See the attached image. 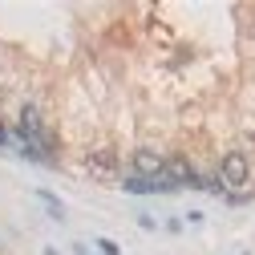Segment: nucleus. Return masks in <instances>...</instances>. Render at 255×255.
Returning a JSON list of instances; mask_svg holds the SVG:
<instances>
[{"label":"nucleus","instance_id":"1","mask_svg":"<svg viewBox=\"0 0 255 255\" xmlns=\"http://www.w3.org/2000/svg\"><path fill=\"white\" fill-rule=\"evenodd\" d=\"M247 174H251V166H247V158H243L239 150L223 154V162H219V178H223V186H243Z\"/></svg>","mask_w":255,"mask_h":255},{"label":"nucleus","instance_id":"2","mask_svg":"<svg viewBox=\"0 0 255 255\" xmlns=\"http://www.w3.org/2000/svg\"><path fill=\"white\" fill-rule=\"evenodd\" d=\"M134 170H138L142 178H158V174L166 170V162H162L154 150H138V154H134Z\"/></svg>","mask_w":255,"mask_h":255},{"label":"nucleus","instance_id":"3","mask_svg":"<svg viewBox=\"0 0 255 255\" xmlns=\"http://www.w3.org/2000/svg\"><path fill=\"white\" fill-rule=\"evenodd\" d=\"M166 174H170V182L174 186H195V170H190V162H186V158H170V162H166Z\"/></svg>","mask_w":255,"mask_h":255},{"label":"nucleus","instance_id":"4","mask_svg":"<svg viewBox=\"0 0 255 255\" xmlns=\"http://www.w3.org/2000/svg\"><path fill=\"white\" fill-rule=\"evenodd\" d=\"M126 190H130V195H154V178H142V174H134V178H126Z\"/></svg>","mask_w":255,"mask_h":255},{"label":"nucleus","instance_id":"5","mask_svg":"<svg viewBox=\"0 0 255 255\" xmlns=\"http://www.w3.org/2000/svg\"><path fill=\"white\" fill-rule=\"evenodd\" d=\"M118 166V158L110 154V150H98V154H93V170H98V174H110Z\"/></svg>","mask_w":255,"mask_h":255},{"label":"nucleus","instance_id":"6","mask_svg":"<svg viewBox=\"0 0 255 255\" xmlns=\"http://www.w3.org/2000/svg\"><path fill=\"white\" fill-rule=\"evenodd\" d=\"M41 199H45V207H49V211H53L57 219H61V215H65V207H61V203H57V199L49 195V190H41Z\"/></svg>","mask_w":255,"mask_h":255},{"label":"nucleus","instance_id":"7","mask_svg":"<svg viewBox=\"0 0 255 255\" xmlns=\"http://www.w3.org/2000/svg\"><path fill=\"white\" fill-rule=\"evenodd\" d=\"M98 251H102V255H122V251H118V243H114V239H98Z\"/></svg>","mask_w":255,"mask_h":255}]
</instances>
